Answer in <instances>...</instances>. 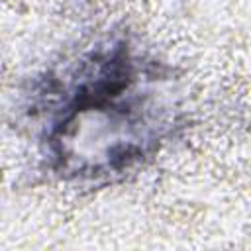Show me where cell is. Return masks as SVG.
I'll list each match as a JSON object with an SVG mask.
<instances>
[{
  "label": "cell",
  "mask_w": 251,
  "mask_h": 251,
  "mask_svg": "<svg viewBox=\"0 0 251 251\" xmlns=\"http://www.w3.org/2000/svg\"><path fill=\"white\" fill-rule=\"evenodd\" d=\"M39 153L65 182L126 176L173 137L178 122L171 69L126 35L96 43L63 76L41 82Z\"/></svg>",
  "instance_id": "6da1fadb"
}]
</instances>
